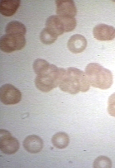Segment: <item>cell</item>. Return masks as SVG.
<instances>
[{
  "label": "cell",
  "instance_id": "1",
  "mask_svg": "<svg viewBox=\"0 0 115 168\" xmlns=\"http://www.w3.org/2000/svg\"><path fill=\"white\" fill-rule=\"evenodd\" d=\"M33 68L37 75L36 86L44 92L49 91L59 86L65 70L39 58L35 61Z\"/></svg>",
  "mask_w": 115,
  "mask_h": 168
},
{
  "label": "cell",
  "instance_id": "2",
  "mask_svg": "<svg viewBox=\"0 0 115 168\" xmlns=\"http://www.w3.org/2000/svg\"><path fill=\"white\" fill-rule=\"evenodd\" d=\"M59 86L62 91L74 95L88 91L90 84L85 72L71 67L65 69Z\"/></svg>",
  "mask_w": 115,
  "mask_h": 168
},
{
  "label": "cell",
  "instance_id": "3",
  "mask_svg": "<svg viewBox=\"0 0 115 168\" xmlns=\"http://www.w3.org/2000/svg\"><path fill=\"white\" fill-rule=\"evenodd\" d=\"M85 73L90 85L101 89L109 88L113 82L112 72L100 64L95 63L88 64Z\"/></svg>",
  "mask_w": 115,
  "mask_h": 168
},
{
  "label": "cell",
  "instance_id": "4",
  "mask_svg": "<svg viewBox=\"0 0 115 168\" xmlns=\"http://www.w3.org/2000/svg\"><path fill=\"white\" fill-rule=\"evenodd\" d=\"M76 25V21L74 17L63 16L57 15L50 16L46 23V27L58 36L64 32L73 30Z\"/></svg>",
  "mask_w": 115,
  "mask_h": 168
},
{
  "label": "cell",
  "instance_id": "5",
  "mask_svg": "<svg viewBox=\"0 0 115 168\" xmlns=\"http://www.w3.org/2000/svg\"><path fill=\"white\" fill-rule=\"evenodd\" d=\"M26 43L24 35L6 33L1 38L0 48L2 51L10 53L22 49Z\"/></svg>",
  "mask_w": 115,
  "mask_h": 168
},
{
  "label": "cell",
  "instance_id": "6",
  "mask_svg": "<svg viewBox=\"0 0 115 168\" xmlns=\"http://www.w3.org/2000/svg\"><path fill=\"white\" fill-rule=\"evenodd\" d=\"M21 98V93L13 85L6 84L1 87L0 99L3 104L6 105L15 104L19 102Z\"/></svg>",
  "mask_w": 115,
  "mask_h": 168
},
{
  "label": "cell",
  "instance_id": "7",
  "mask_svg": "<svg viewBox=\"0 0 115 168\" xmlns=\"http://www.w3.org/2000/svg\"><path fill=\"white\" fill-rule=\"evenodd\" d=\"M0 148L3 153L7 154H14L19 148V143L17 140L12 137L8 131L0 130Z\"/></svg>",
  "mask_w": 115,
  "mask_h": 168
},
{
  "label": "cell",
  "instance_id": "8",
  "mask_svg": "<svg viewBox=\"0 0 115 168\" xmlns=\"http://www.w3.org/2000/svg\"><path fill=\"white\" fill-rule=\"evenodd\" d=\"M93 34L94 37L98 40H111L115 38V28L105 24H99L94 28Z\"/></svg>",
  "mask_w": 115,
  "mask_h": 168
},
{
  "label": "cell",
  "instance_id": "9",
  "mask_svg": "<svg viewBox=\"0 0 115 168\" xmlns=\"http://www.w3.org/2000/svg\"><path fill=\"white\" fill-rule=\"evenodd\" d=\"M56 13L57 15L67 17H74L77 9L72 0H56Z\"/></svg>",
  "mask_w": 115,
  "mask_h": 168
},
{
  "label": "cell",
  "instance_id": "10",
  "mask_svg": "<svg viewBox=\"0 0 115 168\" xmlns=\"http://www.w3.org/2000/svg\"><path fill=\"white\" fill-rule=\"evenodd\" d=\"M87 42L85 38L80 34H76L71 36L67 43L69 50L74 53L82 52L86 48Z\"/></svg>",
  "mask_w": 115,
  "mask_h": 168
},
{
  "label": "cell",
  "instance_id": "11",
  "mask_svg": "<svg viewBox=\"0 0 115 168\" xmlns=\"http://www.w3.org/2000/svg\"><path fill=\"white\" fill-rule=\"evenodd\" d=\"M23 146L26 151L31 153L40 152L43 146L42 138L36 135H31L27 137L23 142Z\"/></svg>",
  "mask_w": 115,
  "mask_h": 168
},
{
  "label": "cell",
  "instance_id": "12",
  "mask_svg": "<svg viewBox=\"0 0 115 168\" xmlns=\"http://www.w3.org/2000/svg\"><path fill=\"white\" fill-rule=\"evenodd\" d=\"M20 3L19 0H1L0 2V12L3 15L10 17L14 15Z\"/></svg>",
  "mask_w": 115,
  "mask_h": 168
},
{
  "label": "cell",
  "instance_id": "13",
  "mask_svg": "<svg viewBox=\"0 0 115 168\" xmlns=\"http://www.w3.org/2000/svg\"><path fill=\"white\" fill-rule=\"evenodd\" d=\"M51 141L55 147L59 149H62L68 145L69 142V137L66 133L59 132L53 136Z\"/></svg>",
  "mask_w": 115,
  "mask_h": 168
},
{
  "label": "cell",
  "instance_id": "14",
  "mask_svg": "<svg viewBox=\"0 0 115 168\" xmlns=\"http://www.w3.org/2000/svg\"><path fill=\"white\" fill-rule=\"evenodd\" d=\"M5 32L6 34L24 35L26 32V29L22 23L17 21H13L9 22L5 28Z\"/></svg>",
  "mask_w": 115,
  "mask_h": 168
},
{
  "label": "cell",
  "instance_id": "15",
  "mask_svg": "<svg viewBox=\"0 0 115 168\" xmlns=\"http://www.w3.org/2000/svg\"><path fill=\"white\" fill-rule=\"evenodd\" d=\"M58 37L51 30L46 27L43 29L41 32L40 38L43 44L49 45L54 43Z\"/></svg>",
  "mask_w": 115,
  "mask_h": 168
},
{
  "label": "cell",
  "instance_id": "16",
  "mask_svg": "<svg viewBox=\"0 0 115 168\" xmlns=\"http://www.w3.org/2000/svg\"><path fill=\"white\" fill-rule=\"evenodd\" d=\"M94 166L95 168L111 167L112 162L107 157L101 156L96 159L94 163Z\"/></svg>",
  "mask_w": 115,
  "mask_h": 168
},
{
  "label": "cell",
  "instance_id": "17",
  "mask_svg": "<svg viewBox=\"0 0 115 168\" xmlns=\"http://www.w3.org/2000/svg\"><path fill=\"white\" fill-rule=\"evenodd\" d=\"M108 112L112 116L115 117V93L109 97L108 100Z\"/></svg>",
  "mask_w": 115,
  "mask_h": 168
}]
</instances>
